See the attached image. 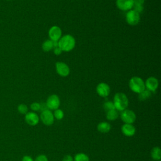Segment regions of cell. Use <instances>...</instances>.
Segmentation results:
<instances>
[{"label": "cell", "mask_w": 161, "mask_h": 161, "mask_svg": "<svg viewBox=\"0 0 161 161\" xmlns=\"http://www.w3.org/2000/svg\"><path fill=\"white\" fill-rule=\"evenodd\" d=\"M75 45V40L71 35L67 34L61 36L58 41V47L62 52H70Z\"/></svg>", "instance_id": "cell-1"}, {"label": "cell", "mask_w": 161, "mask_h": 161, "mask_svg": "<svg viewBox=\"0 0 161 161\" xmlns=\"http://www.w3.org/2000/svg\"><path fill=\"white\" fill-rule=\"evenodd\" d=\"M113 103L116 110L122 111L127 108L128 106V99L123 92H117L114 96Z\"/></svg>", "instance_id": "cell-2"}, {"label": "cell", "mask_w": 161, "mask_h": 161, "mask_svg": "<svg viewBox=\"0 0 161 161\" xmlns=\"http://www.w3.org/2000/svg\"><path fill=\"white\" fill-rule=\"evenodd\" d=\"M128 85L130 89L135 93L139 94L145 89V82L140 77H132L129 80Z\"/></svg>", "instance_id": "cell-3"}, {"label": "cell", "mask_w": 161, "mask_h": 161, "mask_svg": "<svg viewBox=\"0 0 161 161\" xmlns=\"http://www.w3.org/2000/svg\"><path fill=\"white\" fill-rule=\"evenodd\" d=\"M120 117L121 120L127 124H133L136 119V116L135 112L131 109H126L121 111Z\"/></svg>", "instance_id": "cell-4"}, {"label": "cell", "mask_w": 161, "mask_h": 161, "mask_svg": "<svg viewBox=\"0 0 161 161\" xmlns=\"http://www.w3.org/2000/svg\"><path fill=\"white\" fill-rule=\"evenodd\" d=\"M126 22L131 26H135L138 24L140 20V13L136 12L133 9H130L128 11L126 14Z\"/></svg>", "instance_id": "cell-5"}, {"label": "cell", "mask_w": 161, "mask_h": 161, "mask_svg": "<svg viewBox=\"0 0 161 161\" xmlns=\"http://www.w3.org/2000/svg\"><path fill=\"white\" fill-rule=\"evenodd\" d=\"M60 104V100L59 97L56 94H52L47 99L46 105L48 109L55 110L58 109Z\"/></svg>", "instance_id": "cell-6"}, {"label": "cell", "mask_w": 161, "mask_h": 161, "mask_svg": "<svg viewBox=\"0 0 161 161\" xmlns=\"http://www.w3.org/2000/svg\"><path fill=\"white\" fill-rule=\"evenodd\" d=\"M40 118L42 123L47 126H50L54 122L53 114L50 109H45L42 111L40 114Z\"/></svg>", "instance_id": "cell-7"}, {"label": "cell", "mask_w": 161, "mask_h": 161, "mask_svg": "<svg viewBox=\"0 0 161 161\" xmlns=\"http://www.w3.org/2000/svg\"><path fill=\"white\" fill-rule=\"evenodd\" d=\"M55 69L57 74L61 77H67L70 74L69 67L63 62H57L55 64Z\"/></svg>", "instance_id": "cell-8"}, {"label": "cell", "mask_w": 161, "mask_h": 161, "mask_svg": "<svg viewBox=\"0 0 161 161\" xmlns=\"http://www.w3.org/2000/svg\"><path fill=\"white\" fill-rule=\"evenodd\" d=\"M50 40L53 42H58L62 36V30L58 26H52L48 30Z\"/></svg>", "instance_id": "cell-9"}, {"label": "cell", "mask_w": 161, "mask_h": 161, "mask_svg": "<svg viewBox=\"0 0 161 161\" xmlns=\"http://www.w3.org/2000/svg\"><path fill=\"white\" fill-rule=\"evenodd\" d=\"M96 92L99 96L106 97L109 95L111 89L108 84L101 82L99 83L96 87Z\"/></svg>", "instance_id": "cell-10"}, {"label": "cell", "mask_w": 161, "mask_h": 161, "mask_svg": "<svg viewBox=\"0 0 161 161\" xmlns=\"http://www.w3.org/2000/svg\"><path fill=\"white\" fill-rule=\"evenodd\" d=\"M25 120L28 125L30 126H35L39 123L40 117L35 112L30 111L25 114Z\"/></svg>", "instance_id": "cell-11"}, {"label": "cell", "mask_w": 161, "mask_h": 161, "mask_svg": "<svg viewBox=\"0 0 161 161\" xmlns=\"http://www.w3.org/2000/svg\"><path fill=\"white\" fill-rule=\"evenodd\" d=\"M145 89L150 92H155L158 87V80L155 77H150L145 82Z\"/></svg>", "instance_id": "cell-12"}, {"label": "cell", "mask_w": 161, "mask_h": 161, "mask_svg": "<svg viewBox=\"0 0 161 161\" xmlns=\"http://www.w3.org/2000/svg\"><path fill=\"white\" fill-rule=\"evenodd\" d=\"M133 0H116V4L117 8L121 11H129L132 9Z\"/></svg>", "instance_id": "cell-13"}, {"label": "cell", "mask_w": 161, "mask_h": 161, "mask_svg": "<svg viewBox=\"0 0 161 161\" xmlns=\"http://www.w3.org/2000/svg\"><path fill=\"white\" fill-rule=\"evenodd\" d=\"M121 130L124 135L128 137L133 136L136 132V128L133 124L125 123L122 125Z\"/></svg>", "instance_id": "cell-14"}, {"label": "cell", "mask_w": 161, "mask_h": 161, "mask_svg": "<svg viewBox=\"0 0 161 161\" xmlns=\"http://www.w3.org/2000/svg\"><path fill=\"white\" fill-rule=\"evenodd\" d=\"M97 129L98 131L100 133H108L111 130V126L108 122L102 121V122H100L97 125Z\"/></svg>", "instance_id": "cell-15"}, {"label": "cell", "mask_w": 161, "mask_h": 161, "mask_svg": "<svg viewBox=\"0 0 161 161\" xmlns=\"http://www.w3.org/2000/svg\"><path fill=\"white\" fill-rule=\"evenodd\" d=\"M144 3L145 0H133L132 8L138 13H142L144 9Z\"/></svg>", "instance_id": "cell-16"}, {"label": "cell", "mask_w": 161, "mask_h": 161, "mask_svg": "<svg viewBox=\"0 0 161 161\" xmlns=\"http://www.w3.org/2000/svg\"><path fill=\"white\" fill-rule=\"evenodd\" d=\"M151 157L155 160H160L161 158V150L158 147H153L151 150Z\"/></svg>", "instance_id": "cell-17"}, {"label": "cell", "mask_w": 161, "mask_h": 161, "mask_svg": "<svg viewBox=\"0 0 161 161\" xmlns=\"http://www.w3.org/2000/svg\"><path fill=\"white\" fill-rule=\"evenodd\" d=\"M106 116V118L108 120L114 121L118 118L119 114H118V111L116 109H112V110H109V111H107Z\"/></svg>", "instance_id": "cell-18"}, {"label": "cell", "mask_w": 161, "mask_h": 161, "mask_svg": "<svg viewBox=\"0 0 161 161\" xmlns=\"http://www.w3.org/2000/svg\"><path fill=\"white\" fill-rule=\"evenodd\" d=\"M42 48L44 52L50 51L52 48H53V41H52L51 40H47L44 41L42 43Z\"/></svg>", "instance_id": "cell-19"}, {"label": "cell", "mask_w": 161, "mask_h": 161, "mask_svg": "<svg viewBox=\"0 0 161 161\" xmlns=\"http://www.w3.org/2000/svg\"><path fill=\"white\" fill-rule=\"evenodd\" d=\"M152 92H150V91L147 90V89H145L143 90L142 92H141L140 93L138 94V99L140 101H145L146 99H148L150 96H151V94Z\"/></svg>", "instance_id": "cell-20"}, {"label": "cell", "mask_w": 161, "mask_h": 161, "mask_svg": "<svg viewBox=\"0 0 161 161\" xmlns=\"http://www.w3.org/2000/svg\"><path fill=\"white\" fill-rule=\"evenodd\" d=\"M74 161H89V158L86 153H78L75 155Z\"/></svg>", "instance_id": "cell-21"}, {"label": "cell", "mask_w": 161, "mask_h": 161, "mask_svg": "<svg viewBox=\"0 0 161 161\" xmlns=\"http://www.w3.org/2000/svg\"><path fill=\"white\" fill-rule=\"evenodd\" d=\"M54 118H56L58 120H60L62 119H63L64 116V111L60 109H57L55 110H54V112L53 113Z\"/></svg>", "instance_id": "cell-22"}, {"label": "cell", "mask_w": 161, "mask_h": 161, "mask_svg": "<svg viewBox=\"0 0 161 161\" xmlns=\"http://www.w3.org/2000/svg\"><path fill=\"white\" fill-rule=\"evenodd\" d=\"M103 108L104 109V111L106 112L109 111V110H112V109H114V104L112 101H106L103 104Z\"/></svg>", "instance_id": "cell-23"}, {"label": "cell", "mask_w": 161, "mask_h": 161, "mask_svg": "<svg viewBox=\"0 0 161 161\" xmlns=\"http://www.w3.org/2000/svg\"><path fill=\"white\" fill-rule=\"evenodd\" d=\"M18 111L19 113L23 114H25L28 113V107L26 104H20L18 106Z\"/></svg>", "instance_id": "cell-24"}, {"label": "cell", "mask_w": 161, "mask_h": 161, "mask_svg": "<svg viewBox=\"0 0 161 161\" xmlns=\"http://www.w3.org/2000/svg\"><path fill=\"white\" fill-rule=\"evenodd\" d=\"M30 108L33 111H38L40 110V104L37 102H33L31 104Z\"/></svg>", "instance_id": "cell-25"}, {"label": "cell", "mask_w": 161, "mask_h": 161, "mask_svg": "<svg viewBox=\"0 0 161 161\" xmlns=\"http://www.w3.org/2000/svg\"><path fill=\"white\" fill-rule=\"evenodd\" d=\"M34 161H48L47 157L45 155L40 154L38 155L35 159Z\"/></svg>", "instance_id": "cell-26"}, {"label": "cell", "mask_w": 161, "mask_h": 161, "mask_svg": "<svg viewBox=\"0 0 161 161\" xmlns=\"http://www.w3.org/2000/svg\"><path fill=\"white\" fill-rule=\"evenodd\" d=\"M62 161H74V158L70 155H66L64 157Z\"/></svg>", "instance_id": "cell-27"}, {"label": "cell", "mask_w": 161, "mask_h": 161, "mask_svg": "<svg viewBox=\"0 0 161 161\" xmlns=\"http://www.w3.org/2000/svg\"><path fill=\"white\" fill-rule=\"evenodd\" d=\"M62 51L60 50V48L58 47H55V48H53V53H54V54L56 55H60L61 53H62Z\"/></svg>", "instance_id": "cell-28"}, {"label": "cell", "mask_w": 161, "mask_h": 161, "mask_svg": "<svg viewBox=\"0 0 161 161\" xmlns=\"http://www.w3.org/2000/svg\"><path fill=\"white\" fill-rule=\"evenodd\" d=\"M21 161H34L33 159L29 155H25L23 158H22V160Z\"/></svg>", "instance_id": "cell-29"}, {"label": "cell", "mask_w": 161, "mask_h": 161, "mask_svg": "<svg viewBox=\"0 0 161 161\" xmlns=\"http://www.w3.org/2000/svg\"><path fill=\"white\" fill-rule=\"evenodd\" d=\"M8 1H10V0H8Z\"/></svg>", "instance_id": "cell-30"}, {"label": "cell", "mask_w": 161, "mask_h": 161, "mask_svg": "<svg viewBox=\"0 0 161 161\" xmlns=\"http://www.w3.org/2000/svg\"><path fill=\"white\" fill-rule=\"evenodd\" d=\"M158 161H160V160H158Z\"/></svg>", "instance_id": "cell-31"}]
</instances>
